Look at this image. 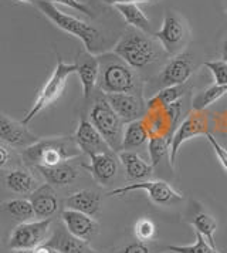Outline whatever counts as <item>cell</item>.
Instances as JSON below:
<instances>
[{"label":"cell","mask_w":227,"mask_h":253,"mask_svg":"<svg viewBox=\"0 0 227 253\" xmlns=\"http://www.w3.org/2000/svg\"><path fill=\"white\" fill-rule=\"evenodd\" d=\"M82 154L74 137H51L36 141L33 145L24 148L22 152L24 161L32 165L53 167L70 160L78 158Z\"/></svg>","instance_id":"6da1fadb"},{"label":"cell","mask_w":227,"mask_h":253,"mask_svg":"<svg viewBox=\"0 0 227 253\" xmlns=\"http://www.w3.org/2000/svg\"><path fill=\"white\" fill-rule=\"evenodd\" d=\"M100 77L98 87L102 94L139 92V80L131 66L115 53L98 56Z\"/></svg>","instance_id":"7a4b0ae2"},{"label":"cell","mask_w":227,"mask_h":253,"mask_svg":"<svg viewBox=\"0 0 227 253\" xmlns=\"http://www.w3.org/2000/svg\"><path fill=\"white\" fill-rule=\"evenodd\" d=\"M34 4L48 20H51L56 24L58 29H61L63 32H66L68 35L76 36L77 39H79L88 53H91V54L97 53L100 33L94 26L85 23V22L79 20L74 16H70L67 13L61 12L50 0H36Z\"/></svg>","instance_id":"3957f363"},{"label":"cell","mask_w":227,"mask_h":253,"mask_svg":"<svg viewBox=\"0 0 227 253\" xmlns=\"http://www.w3.org/2000/svg\"><path fill=\"white\" fill-rule=\"evenodd\" d=\"M74 73H77L76 63H66L63 58L58 57L53 74L50 76L48 80L45 81V84L38 92L32 108L23 117V124L27 126L30 121H33L34 117H37L41 111H44L47 107H50L54 101H57L66 88L68 77L73 76Z\"/></svg>","instance_id":"277c9868"},{"label":"cell","mask_w":227,"mask_h":253,"mask_svg":"<svg viewBox=\"0 0 227 253\" xmlns=\"http://www.w3.org/2000/svg\"><path fill=\"white\" fill-rule=\"evenodd\" d=\"M113 53L135 70L145 69L158 57L153 40L138 30L126 32V35L114 47Z\"/></svg>","instance_id":"5b68a950"},{"label":"cell","mask_w":227,"mask_h":253,"mask_svg":"<svg viewBox=\"0 0 227 253\" xmlns=\"http://www.w3.org/2000/svg\"><path fill=\"white\" fill-rule=\"evenodd\" d=\"M88 117L91 124L98 129L102 138L107 141V144L114 152H119L122 150L125 124L107 101L105 95H101L95 100L94 105L91 107Z\"/></svg>","instance_id":"8992f818"},{"label":"cell","mask_w":227,"mask_h":253,"mask_svg":"<svg viewBox=\"0 0 227 253\" xmlns=\"http://www.w3.org/2000/svg\"><path fill=\"white\" fill-rule=\"evenodd\" d=\"M162 48L170 56H179L188 43V26L176 13L168 12L163 17L160 30L153 33Z\"/></svg>","instance_id":"52a82bcc"},{"label":"cell","mask_w":227,"mask_h":253,"mask_svg":"<svg viewBox=\"0 0 227 253\" xmlns=\"http://www.w3.org/2000/svg\"><path fill=\"white\" fill-rule=\"evenodd\" d=\"M209 117L204 111H193L188 115L179 126H176L172 138H170V152H169V162L170 167H175L176 157L179 154L181 147L189 139L197 135H207L209 134Z\"/></svg>","instance_id":"ba28073f"},{"label":"cell","mask_w":227,"mask_h":253,"mask_svg":"<svg viewBox=\"0 0 227 253\" xmlns=\"http://www.w3.org/2000/svg\"><path fill=\"white\" fill-rule=\"evenodd\" d=\"M145 191L148 198L159 207H166V205H173L178 204L183 199L181 192H178L175 188H172L168 182L165 181H139V182H131V184L113 189L108 192V196H119L125 195L132 191Z\"/></svg>","instance_id":"9c48e42d"},{"label":"cell","mask_w":227,"mask_h":253,"mask_svg":"<svg viewBox=\"0 0 227 253\" xmlns=\"http://www.w3.org/2000/svg\"><path fill=\"white\" fill-rule=\"evenodd\" d=\"M51 226L50 219H37L30 222H22L11 232L9 239V248L19 249H36L37 246L43 245L47 238V233Z\"/></svg>","instance_id":"30bf717a"},{"label":"cell","mask_w":227,"mask_h":253,"mask_svg":"<svg viewBox=\"0 0 227 253\" xmlns=\"http://www.w3.org/2000/svg\"><path fill=\"white\" fill-rule=\"evenodd\" d=\"M179 115H181V103L178 101L169 107L148 108L147 115L142 120L151 137L160 135V137L172 138Z\"/></svg>","instance_id":"8fae6325"},{"label":"cell","mask_w":227,"mask_h":253,"mask_svg":"<svg viewBox=\"0 0 227 253\" xmlns=\"http://www.w3.org/2000/svg\"><path fill=\"white\" fill-rule=\"evenodd\" d=\"M104 95L124 124L142 120L147 115V103L141 92H115Z\"/></svg>","instance_id":"7c38bea8"},{"label":"cell","mask_w":227,"mask_h":253,"mask_svg":"<svg viewBox=\"0 0 227 253\" xmlns=\"http://www.w3.org/2000/svg\"><path fill=\"white\" fill-rule=\"evenodd\" d=\"M74 139L79 147V150L82 151V154H87L88 157L113 151L107 144V141L102 138L98 129L91 124L90 120H85V118L79 120L78 126L74 134Z\"/></svg>","instance_id":"4fadbf2b"},{"label":"cell","mask_w":227,"mask_h":253,"mask_svg":"<svg viewBox=\"0 0 227 253\" xmlns=\"http://www.w3.org/2000/svg\"><path fill=\"white\" fill-rule=\"evenodd\" d=\"M61 222L64 223V226L71 235L87 242L94 239L100 230V226L95 219H92L87 213L73 211V209L61 211Z\"/></svg>","instance_id":"5bb4252c"},{"label":"cell","mask_w":227,"mask_h":253,"mask_svg":"<svg viewBox=\"0 0 227 253\" xmlns=\"http://www.w3.org/2000/svg\"><path fill=\"white\" fill-rule=\"evenodd\" d=\"M0 139L17 148H27L38 138L26 126V124L14 121L0 113Z\"/></svg>","instance_id":"9a60e30c"},{"label":"cell","mask_w":227,"mask_h":253,"mask_svg":"<svg viewBox=\"0 0 227 253\" xmlns=\"http://www.w3.org/2000/svg\"><path fill=\"white\" fill-rule=\"evenodd\" d=\"M193 63L188 56H175L169 63L163 67L159 74V84L162 88L173 87V85H183L186 81L192 77Z\"/></svg>","instance_id":"2e32d148"},{"label":"cell","mask_w":227,"mask_h":253,"mask_svg":"<svg viewBox=\"0 0 227 253\" xmlns=\"http://www.w3.org/2000/svg\"><path fill=\"white\" fill-rule=\"evenodd\" d=\"M76 64H77V74L82 85L84 100H88L95 90V87L98 85L100 60H98V56L91 54L85 50L79 53Z\"/></svg>","instance_id":"e0dca14e"},{"label":"cell","mask_w":227,"mask_h":253,"mask_svg":"<svg viewBox=\"0 0 227 253\" xmlns=\"http://www.w3.org/2000/svg\"><path fill=\"white\" fill-rule=\"evenodd\" d=\"M45 245L53 248L58 253H100L92 249L87 241H82L71 235L64 226V223L57 226V229L48 238V241L45 242Z\"/></svg>","instance_id":"ac0fdd59"},{"label":"cell","mask_w":227,"mask_h":253,"mask_svg":"<svg viewBox=\"0 0 227 253\" xmlns=\"http://www.w3.org/2000/svg\"><path fill=\"white\" fill-rule=\"evenodd\" d=\"M114 151L101 152L90 157V165L85 168L92 175V178L100 185H110L118 175V161L113 154Z\"/></svg>","instance_id":"d6986e66"},{"label":"cell","mask_w":227,"mask_h":253,"mask_svg":"<svg viewBox=\"0 0 227 253\" xmlns=\"http://www.w3.org/2000/svg\"><path fill=\"white\" fill-rule=\"evenodd\" d=\"M37 219H50L58 211V198L54 186L50 184L38 185L29 195Z\"/></svg>","instance_id":"ffe728a7"},{"label":"cell","mask_w":227,"mask_h":253,"mask_svg":"<svg viewBox=\"0 0 227 253\" xmlns=\"http://www.w3.org/2000/svg\"><path fill=\"white\" fill-rule=\"evenodd\" d=\"M118 160L124 165L125 173L129 182H139V181H147L148 178L152 176L153 167L152 164H148L144 161L139 154L135 151L122 150L116 152Z\"/></svg>","instance_id":"44dd1931"},{"label":"cell","mask_w":227,"mask_h":253,"mask_svg":"<svg viewBox=\"0 0 227 253\" xmlns=\"http://www.w3.org/2000/svg\"><path fill=\"white\" fill-rule=\"evenodd\" d=\"M34 168L44 178L47 184H50L54 188H63V186L73 184L78 176L77 168L68 162H63V164L53 165V167L37 165Z\"/></svg>","instance_id":"7402d4cb"},{"label":"cell","mask_w":227,"mask_h":253,"mask_svg":"<svg viewBox=\"0 0 227 253\" xmlns=\"http://www.w3.org/2000/svg\"><path fill=\"white\" fill-rule=\"evenodd\" d=\"M101 208V196L90 189H81L64 199V209H73L94 216Z\"/></svg>","instance_id":"603a6c76"},{"label":"cell","mask_w":227,"mask_h":253,"mask_svg":"<svg viewBox=\"0 0 227 253\" xmlns=\"http://www.w3.org/2000/svg\"><path fill=\"white\" fill-rule=\"evenodd\" d=\"M4 182L11 192L22 194V195H30L38 186V182L33 173L23 168H16L9 171L4 176Z\"/></svg>","instance_id":"cb8c5ba5"},{"label":"cell","mask_w":227,"mask_h":253,"mask_svg":"<svg viewBox=\"0 0 227 253\" xmlns=\"http://www.w3.org/2000/svg\"><path fill=\"white\" fill-rule=\"evenodd\" d=\"M151 138L149 131L144 123V120H138L128 123L124 126V135H122V150L135 151L147 144ZM121 150V151H122Z\"/></svg>","instance_id":"d4e9b609"},{"label":"cell","mask_w":227,"mask_h":253,"mask_svg":"<svg viewBox=\"0 0 227 253\" xmlns=\"http://www.w3.org/2000/svg\"><path fill=\"white\" fill-rule=\"evenodd\" d=\"M119 14L124 17L126 24H129L131 27H134L135 30H139L142 33H149L151 32V22L147 17V14L144 10L135 4H118L115 6Z\"/></svg>","instance_id":"484cf974"},{"label":"cell","mask_w":227,"mask_h":253,"mask_svg":"<svg viewBox=\"0 0 227 253\" xmlns=\"http://www.w3.org/2000/svg\"><path fill=\"white\" fill-rule=\"evenodd\" d=\"M1 209L4 212H7L16 220L22 222H30L36 218L33 205L30 202V199H24V198H17V199H10L1 204Z\"/></svg>","instance_id":"4316f807"},{"label":"cell","mask_w":227,"mask_h":253,"mask_svg":"<svg viewBox=\"0 0 227 253\" xmlns=\"http://www.w3.org/2000/svg\"><path fill=\"white\" fill-rule=\"evenodd\" d=\"M227 94V84L226 85H219L213 84L207 88H204L202 91H199L193 97L192 107L193 111H204L207 107H210L212 104H215L217 100H220L222 97H225Z\"/></svg>","instance_id":"83f0119b"},{"label":"cell","mask_w":227,"mask_h":253,"mask_svg":"<svg viewBox=\"0 0 227 253\" xmlns=\"http://www.w3.org/2000/svg\"><path fill=\"white\" fill-rule=\"evenodd\" d=\"M185 94L183 85H173V87H165L160 88L151 100H148V108H158V107H169L172 104L178 103Z\"/></svg>","instance_id":"f1b7e54d"},{"label":"cell","mask_w":227,"mask_h":253,"mask_svg":"<svg viewBox=\"0 0 227 253\" xmlns=\"http://www.w3.org/2000/svg\"><path fill=\"white\" fill-rule=\"evenodd\" d=\"M192 225L193 228H194V230H196L197 233H200L204 239L210 243L212 248L217 249L215 242V233L216 230H217V222H216L215 218H213L212 215H209V213H206V212H200V213H197V215L192 219Z\"/></svg>","instance_id":"f546056e"},{"label":"cell","mask_w":227,"mask_h":253,"mask_svg":"<svg viewBox=\"0 0 227 253\" xmlns=\"http://www.w3.org/2000/svg\"><path fill=\"white\" fill-rule=\"evenodd\" d=\"M148 150H149L151 164L155 168L170 152V138L160 135L151 137L148 141Z\"/></svg>","instance_id":"4dcf8cb0"},{"label":"cell","mask_w":227,"mask_h":253,"mask_svg":"<svg viewBox=\"0 0 227 253\" xmlns=\"http://www.w3.org/2000/svg\"><path fill=\"white\" fill-rule=\"evenodd\" d=\"M166 251L172 253H219L217 249L212 248L210 243L197 232H196V242L193 245H188V246L169 245V246H166Z\"/></svg>","instance_id":"1f68e13d"},{"label":"cell","mask_w":227,"mask_h":253,"mask_svg":"<svg viewBox=\"0 0 227 253\" xmlns=\"http://www.w3.org/2000/svg\"><path fill=\"white\" fill-rule=\"evenodd\" d=\"M134 230H135V236L138 238V241L149 242L153 239L156 233V226L151 219L142 218L136 222Z\"/></svg>","instance_id":"d6a6232c"},{"label":"cell","mask_w":227,"mask_h":253,"mask_svg":"<svg viewBox=\"0 0 227 253\" xmlns=\"http://www.w3.org/2000/svg\"><path fill=\"white\" fill-rule=\"evenodd\" d=\"M204 66L210 70L213 74L215 84L219 85H226L227 84V61L225 60H217V61H207Z\"/></svg>","instance_id":"836d02e7"},{"label":"cell","mask_w":227,"mask_h":253,"mask_svg":"<svg viewBox=\"0 0 227 253\" xmlns=\"http://www.w3.org/2000/svg\"><path fill=\"white\" fill-rule=\"evenodd\" d=\"M207 137V139H209V142H210V145H212V148H213V151H215L216 157H217V160H219V162L222 164V167L225 168V171L227 172V150L217 141V139L215 138V135L213 134H207L206 135Z\"/></svg>","instance_id":"e575fe53"},{"label":"cell","mask_w":227,"mask_h":253,"mask_svg":"<svg viewBox=\"0 0 227 253\" xmlns=\"http://www.w3.org/2000/svg\"><path fill=\"white\" fill-rule=\"evenodd\" d=\"M51 3H54V4H64V6H67V7H71V9H74V10H77L79 13H84V14H87V16H90L92 17V12H91V9L87 6V4H84L82 1H79V0H50Z\"/></svg>","instance_id":"d590c367"},{"label":"cell","mask_w":227,"mask_h":253,"mask_svg":"<svg viewBox=\"0 0 227 253\" xmlns=\"http://www.w3.org/2000/svg\"><path fill=\"white\" fill-rule=\"evenodd\" d=\"M119 253H151L149 246L145 245V242H134L128 246H125L124 249H121Z\"/></svg>","instance_id":"8d00e7d4"},{"label":"cell","mask_w":227,"mask_h":253,"mask_svg":"<svg viewBox=\"0 0 227 253\" xmlns=\"http://www.w3.org/2000/svg\"><path fill=\"white\" fill-rule=\"evenodd\" d=\"M9 162H10V152L4 145L0 144V169L6 168L9 165Z\"/></svg>","instance_id":"74e56055"},{"label":"cell","mask_w":227,"mask_h":253,"mask_svg":"<svg viewBox=\"0 0 227 253\" xmlns=\"http://www.w3.org/2000/svg\"><path fill=\"white\" fill-rule=\"evenodd\" d=\"M107 4L111 6H118V4H132V3H149V1H155V0H104Z\"/></svg>","instance_id":"f35d334b"},{"label":"cell","mask_w":227,"mask_h":253,"mask_svg":"<svg viewBox=\"0 0 227 253\" xmlns=\"http://www.w3.org/2000/svg\"><path fill=\"white\" fill-rule=\"evenodd\" d=\"M34 253H58L57 251H54L53 248H50V246H47V245H40V246H37L36 249H34Z\"/></svg>","instance_id":"ab89813d"},{"label":"cell","mask_w":227,"mask_h":253,"mask_svg":"<svg viewBox=\"0 0 227 253\" xmlns=\"http://www.w3.org/2000/svg\"><path fill=\"white\" fill-rule=\"evenodd\" d=\"M222 60L227 61V39L226 42H225V44H223V50H222Z\"/></svg>","instance_id":"60d3db41"},{"label":"cell","mask_w":227,"mask_h":253,"mask_svg":"<svg viewBox=\"0 0 227 253\" xmlns=\"http://www.w3.org/2000/svg\"><path fill=\"white\" fill-rule=\"evenodd\" d=\"M14 253H34V249H19L14 251Z\"/></svg>","instance_id":"b9f144b4"},{"label":"cell","mask_w":227,"mask_h":253,"mask_svg":"<svg viewBox=\"0 0 227 253\" xmlns=\"http://www.w3.org/2000/svg\"><path fill=\"white\" fill-rule=\"evenodd\" d=\"M19 1H23V3H33L34 4V1H36V0H19Z\"/></svg>","instance_id":"7bdbcfd3"},{"label":"cell","mask_w":227,"mask_h":253,"mask_svg":"<svg viewBox=\"0 0 227 253\" xmlns=\"http://www.w3.org/2000/svg\"><path fill=\"white\" fill-rule=\"evenodd\" d=\"M226 12H227V0H226Z\"/></svg>","instance_id":"ee69618b"}]
</instances>
